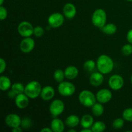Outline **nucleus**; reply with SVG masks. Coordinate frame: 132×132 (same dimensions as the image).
Wrapping results in <instances>:
<instances>
[{"label": "nucleus", "instance_id": "1", "mask_svg": "<svg viewBox=\"0 0 132 132\" xmlns=\"http://www.w3.org/2000/svg\"><path fill=\"white\" fill-rule=\"evenodd\" d=\"M97 68L103 74H108L112 72L114 68L113 59L106 54L101 55L97 59Z\"/></svg>", "mask_w": 132, "mask_h": 132}, {"label": "nucleus", "instance_id": "2", "mask_svg": "<svg viewBox=\"0 0 132 132\" xmlns=\"http://www.w3.org/2000/svg\"><path fill=\"white\" fill-rule=\"evenodd\" d=\"M42 86L39 82L37 81H31L25 86L24 94L31 99H34L40 97Z\"/></svg>", "mask_w": 132, "mask_h": 132}, {"label": "nucleus", "instance_id": "3", "mask_svg": "<svg viewBox=\"0 0 132 132\" xmlns=\"http://www.w3.org/2000/svg\"><path fill=\"white\" fill-rule=\"evenodd\" d=\"M79 103L85 107L91 108L97 101L96 96L93 92L88 90H84L79 93L78 96Z\"/></svg>", "mask_w": 132, "mask_h": 132}, {"label": "nucleus", "instance_id": "4", "mask_svg": "<svg viewBox=\"0 0 132 132\" xmlns=\"http://www.w3.org/2000/svg\"><path fill=\"white\" fill-rule=\"evenodd\" d=\"M107 15L105 10L97 9L94 11L92 16V23L95 27L101 28L106 24Z\"/></svg>", "mask_w": 132, "mask_h": 132}, {"label": "nucleus", "instance_id": "5", "mask_svg": "<svg viewBox=\"0 0 132 132\" xmlns=\"http://www.w3.org/2000/svg\"><path fill=\"white\" fill-rule=\"evenodd\" d=\"M59 94L63 97H70L75 94L76 86L70 81H62L57 87Z\"/></svg>", "mask_w": 132, "mask_h": 132}, {"label": "nucleus", "instance_id": "6", "mask_svg": "<svg viewBox=\"0 0 132 132\" xmlns=\"http://www.w3.org/2000/svg\"><path fill=\"white\" fill-rule=\"evenodd\" d=\"M65 108V105L61 99H55L52 101L49 106V112L54 117H57L63 113Z\"/></svg>", "mask_w": 132, "mask_h": 132}, {"label": "nucleus", "instance_id": "7", "mask_svg": "<svg viewBox=\"0 0 132 132\" xmlns=\"http://www.w3.org/2000/svg\"><path fill=\"white\" fill-rule=\"evenodd\" d=\"M34 27L28 21H23L19 23L18 26V32L19 34L23 37H31L34 35Z\"/></svg>", "mask_w": 132, "mask_h": 132}, {"label": "nucleus", "instance_id": "8", "mask_svg": "<svg viewBox=\"0 0 132 132\" xmlns=\"http://www.w3.org/2000/svg\"><path fill=\"white\" fill-rule=\"evenodd\" d=\"M64 21V15L60 12H54L49 15L48 24L51 28H57L61 27Z\"/></svg>", "mask_w": 132, "mask_h": 132}, {"label": "nucleus", "instance_id": "9", "mask_svg": "<svg viewBox=\"0 0 132 132\" xmlns=\"http://www.w3.org/2000/svg\"><path fill=\"white\" fill-rule=\"evenodd\" d=\"M125 81L121 75L114 74L111 76L108 80V85L112 90L114 91L119 90L123 87Z\"/></svg>", "mask_w": 132, "mask_h": 132}, {"label": "nucleus", "instance_id": "10", "mask_svg": "<svg viewBox=\"0 0 132 132\" xmlns=\"http://www.w3.org/2000/svg\"><path fill=\"white\" fill-rule=\"evenodd\" d=\"M36 43L31 37H24L19 44V49L23 53L28 54L34 49Z\"/></svg>", "mask_w": 132, "mask_h": 132}, {"label": "nucleus", "instance_id": "11", "mask_svg": "<svg viewBox=\"0 0 132 132\" xmlns=\"http://www.w3.org/2000/svg\"><path fill=\"white\" fill-rule=\"evenodd\" d=\"M95 96H96L97 101L102 104H106L109 103L112 100L113 94L109 89L102 88L97 92Z\"/></svg>", "mask_w": 132, "mask_h": 132}, {"label": "nucleus", "instance_id": "12", "mask_svg": "<svg viewBox=\"0 0 132 132\" xmlns=\"http://www.w3.org/2000/svg\"><path fill=\"white\" fill-rule=\"evenodd\" d=\"M21 119L19 116L15 113H10L5 117V124L10 128L21 126Z\"/></svg>", "mask_w": 132, "mask_h": 132}, {"label": "nucleus", "instance_id": "13", "mask_svg": "<svg viewBox=\"0 0 132 132\" xmlns=\"http://www.w3.org/2000/svg\"><path fill=\"white\" fill-rule=\"evenodd\" d=\"M30 98L24 93L18 94L15 98V106L19 109H24L29 104Z\"/></svg>", "mask_w": 132, "mask_h": 132}, {"label": "nucleus", "instance_id": "14", "mask_svg": "<svg viewBox=\"0 0 132 132\" xmlns=\"http://www.w3.org/2000/svg\"><path fill=\"white\" fill-rule=\"evenodd\" d=\"M55 90L54 88L50 85L44 86L42 88L41 94H40V97L45 101H48L52 100L55 96Z\"/></svg>", "mask_w": 132, "mask_h": 132}, {"label": "nucleus", "instance_id": "15", "mask_svg": "<svg viewBox=\"0 0 132 132\" xmlns=\"http://www.w3.org/2000/svg\"><path fill=\"white\" fill-rule=\"evenodd\" d=\"M63 15L68 19H72L75 18L77 14L76 6L71 3H68L64 5L63 9Z\"/></svg>", "mask_w": 132, "mask_h": 132}, {"label": "nucleus", "instance_id": "16", "mask_svg": "<svg viewBox=\"0 0 132 132\" xmlns=\"http://www.w3.org/2000/svg\"><path fill=\"white\" fill-rule=\"evenodd\" d=\"M104 74L101 73L100 72H93L90 76L89 82L92 86L98 87L103 83L104 81Z\"/></svg>", "mask_w": 132, "mask_h": 132}, {"label": "nucleus", "instance_id": "17", "mask_svg": "<svg viewBox=\"0 0 132 132\" xmlns=\"http://www.w3.org/2000/svg\"><path fill=\"white\" fill-rule=\"evenodd\" d=\"M65 122L61 119L54 117L50 122V128L54 132H63L65 128Z\"/></svg>", "mask_w": 132, "mask_h": 132}, {"label": "nucleus", "instance_id": "18", "mask_svg": "<svg viewBox=\"0 0 132 132\" xmlns=\"http://www.w3.org/2000/svg\"><path fill=\"white\" fill-rule=\"evenodd\" d=\"M65 78L68 80H73L77 78L79 75V70L76 66L70 65L64 70Z\"/></svg>", "mask_w": 132, "mask_h": 132}, {"label": "nucleus", "instance_id": "19", "mask_svg": "<svg viewBox=\"0 0 132 132\" xmlns=\"http://www.w3.org/2000/svg\"><path fill=\"white\" fill-rule=\"evenodd\" d=\"M94 123V119L92 115L85 114L81 118L80 125L82 128H91Z\"/></svg>", "mask_w": 132, "mask_h": 132}, {"label": "nucleus", "instance_id": "20", "mask_svg": "<svg viewBox=\"0 0 132 132\" xmlns=\"http://www.w3.org/2000/svg\"><path fill=\"white\" fill-rule=\"evenodd\" d=\"M81 119L78 116L75 114H72L68 116L65 120V125L71 128H76L80 124Z\"/></svg>", "mask_w": 132, "mask_h": 132}, {"label": "nucleus", "instance_id": "21", "mask_svg": "<svg viewBox=\"0 0 132 132\" xmlns=\"http://www.w3.org/2000/svg\"><path fill=\"white\" fill-rule=\"evenodd\" d=\"M11 80L9 77L5 76H1L0 77V89L1 91L5 92L11 89Z\"/></svg>", "mask_w": 132, "mask_h": 132}, {"label": "nucleus", "instance_id": "22", "mask_svg": "<svg viewBox=\"0 0 132 132\" xmlns=\"http://www.w3.org/2000/svg\"><path fill=\"white\" fill-rule=\"evenodd\" d=\"M101 30L103 32V33L106 34L109 36H112V35L115 34L117 32V27L115 24L112 23H106L105 25L103 26V27L100 28Z\"/></svg>", "mask_w": 132, "mask_h": 132}, {"label": "nucleus", "instance_id": "23", "mask_svg": "<svg viewBox=\"0 0 132 132\" xmlns=\"http://www.w3.org/2000/svg\"><path fill=\"white\" fill-rule=\"evenodd\" d=\"M103 104L99 103V102H97V103L96 102L91 107L92 113L93 116H95V117H100L104 113V108Z\"/></svg>", "mask_w": 132, "mask_h": 132}, {"label": "nucleus", "instance_id": "24", "mask_svg": "<svg viewBox=\"0 0 132 132\" xmlns=\"http://www.w3.org/2000/svg\"><path fill=\"white\" fill-rule=\"evenodd\" d=\"M93 132H103L105 130L106 125L103 121H97L94 122L91 127Z\"/></svg>", "mask_w": 132, "mask_h": 132}, {"label": "nucleus", "instance_id": "25", "mask_svg": "<svg viewBox=\"0 0 132 132\" xmlns=\"http://www.w3.org/2000/svg\"><path fill=\"white\" fill-rule=\"evenodd\" d=\"M24 89H25V86L19 82L12 84L11 86V90L14 91L17 95L24 93Z\"/></svg>", "mask_w": 132, "mask_h": 132}, {"label": "nucleus", "instance_id": "26", "mask_svg": "<svg viewBox=\"0 0 132 132\" xmlns=\"http://www.w3.org/2000/svg\"><path fill=\"white\" fill-rule=\"evenodd\" d=\"M97 67V64L94 61L92 60V59H89V60L86 61L83 64V68L85 71L88 72H92L94 70L95 67Z\"/></svg>", "mask_w": 132, "mask_h": 132}, {"label": "nucleus", "instance_id": "27", "mask_svg": "<svg viewBox=\"0 0 132 132\" xmlns=\"http://www.w3.org/2000/svg\"><path fill=\"white\" fill-rule=\"evenodd\" d=\"M64 78H65V75L64 71L62 70L61 69L55 70L54 73V79L56 82L60 83L64 81Z\"/></svg>", "mask_w": 132, "mask_h": 132}, {"label": "nucleus", "instance_id": "28", "mask_svg": "<svg viewBox=\"0 0 132 132\" xmlns=\"http://www.w3.org/2000/svg\"><path fill=\"white\" fill-rule=\"evenodd\" d=\"M125 125V119L123 118H119L116 119L114 121L112 122V126L116 130H120V129L122 128V127Z\"/></svg>", "mask_w": 132, "mask_h": 132}, {"label": "nucleus", "instance_id": "29", "mask_svg": "<svg viewBox=\"0 0 132 132\" xmlns=\"http://www.w3.org/2000/svg\"><path fill=\"white\" fill-rule=\"evenodd\" d=\"M122 118L125 121L132 122V108H128L122 112Z\"/></svg>", "mask_w": 132, "mask_h": 132}, {"label": "nucleus", "instance_id": "30", "mask_svg": "<svg viewBox=\"0 0 132 132\" xmlns=\"http://www.w3.org/2000/svg\"><path fill=\"white\" fill-rule=\"evenodd\" d=\"M32 126V121L30 118L25 117L21 119V127L23 129H29Z\"/></svg>", "mask_w": 132, "mask_h": 132}, {"label": "nucleus", "instance_id": "31", "mask_svg": "<svg viewBox=\"0 0 132 132\" xmlns=\"http://www.w3.org/2000/svg\"><path fill=\"white\" fill-rule=\"evenodd\" d=\"M122 54L125 56H128L132 54V44L128 43L124 45L121 48Z\"/></svg>", "mask_w": 132, "mask_h": 132}, {"label": "nucleus", "instance_id": "32", "mask_svg": "<svg viewBox=\"0 0 132 132\" xmlns=\"http://www.w3.org/2000/svg\"><path fill=\"white\" fill-rule=\"evenodd\" d=\"M45 34V29L41 26H37L34 29V35L36 37H41Z\"/></svg>", "mask_w": 132, "mask_h": 132}, {"label": "nucleus", "instance_id": "33", "mask_svg": "<svg viewBox=\"0 0 132 132\" xmlns=\"http://www.w3.org/2000/svg\"><path fill=\"white\" fill-rule=\"evenodd\" d=\"M8 15V12L6 8L3 5H0V20L4 21L6 19Z\"/></svg>", "mask_w": 132, "mask_h": 132}, {"label": "nucleus", "instance_id": "34", "mask_svg": "<svg viewBox=\"0 0 132 132\" xmlns=\"http://www.w3.org/2000/svg\"><path fill=\"white\" fill-rule=\"evenodd\" d=\"M6 68V63L5 60L3 58L0 59V73L2 74L3 72H5V70Z\"/></svg>", "mask_w": 132, "mask_h": 132}, {"label": "nucleus", "instance_id": "35", "mask_svg": "<svg viewBox=\"0 0 132 132\" xmlns=\"http://www.w3.org/2000/svg\"><path fill=\"white\" fill-rule=\"evenodd\" d=\"M126 39L129 43L132 44V28L126 34Z\"/></svg>", "mask_w": 132, "mask_h": 132}, {"label": "nucleus", "instance_id": "36", "mask_svg": "<svg viewBox=\"0 0 132 132\" xmlns=\"http://www.w3.org/2000/svg\"><path fill=\"white\" fill-rule=\"evenodd\" d=\"M17 94L14 92L12 90H9V92H8V96L9 98H11V99H15V97H16Z\"/></svg>", "mask_w": 132, "mask_h": 132}, {"label": "nucleus", "instance_id": "37", "mask_svg": "<svg viewBox=\"0 0 132 132\" xmlns=\"http://www.w3.org/2000/svg\"><path fill=\"white\" fill-rule=\"evenodd\" d=\"M22 128L20 126H18V127L14 128H12V131L13 132H21L22 131Z\"/></svg>", "mask_w": 132, "mask_h": 132}, {"label": "nucleus", "instance_id": "38", "mask_svg": "<svg viewBox=\"0 0 132 132\" xmlns=\"http://www.w3.org/2000/svg\"><path fill=\"white\" fill-rule=\"evenodd\" d=\"M52 130L51 129V128L48 127H45L43 129L41 130V132H52Z\"/></svg>", "mask_w": 132, "mask_h": 132}, {"label": "nucleus", "instance_id": "39", "mask_svg": "<svg viewBox=\"0 0 132 132\" xmlns=\"http://www.w3.org/2000/svg\"><path fill=\"white\" fill-rule=\"evenodd\" d=\"M81 132H93L91 128H82Z\"/></svg>", "mask_w": 132, "mask_h": 132}, {"label": "nucleus", "instance_id": "40", "mask_svg": "<svg viewBox=\"0 0 132 132\" xmlns=\"http://www.w3.org/2000/svg\"><path fill=\"white\" fill-rule=\"evenodd\" d=\"M74 128H71L69 130H68V132H76V130H74Z\"/></svg>", "mask_w": 132, "mask_h": 132}, {"label": "nucleus", "instance_id": "41", "mask_svg": "<svg viewBox=\"0 0 132 132\" xmlns=\"http://www.w3.org/2000/svg\"><path fill=\"white\" fill-rule=\"evenodd\" d=\"M4 1H5V0H0V5H3V4L4 3Z\"/></svg>", "mask_w": 132, "mask_h": 132}, {"label": "nucleus", "instance_id": "42", "mask_svg": "<svg viewBox=\"0 0 132 132\" xmlns=\"http://www.w3.org/2000/svg\"><path fill=\"white\" fill-rule=\"evenodd\" d=\"M128 1H130V2H132V0H126Z\"/></svg>", "mask_w": 132, "mask_h": 132}, {"label": "nucleus", "instance_id": "43", "mask_svg": "<svg viewBox=\"0 0 132 132\" xmlns=\"http://www.w3.org/2000/svg\"><path fill=\"white\" fill-rule=\"evenodd\" d=\"M131 84H132V75H131Z\"/></svg>", "mask_w": 132, "mask_h": 132}]
</instances>
